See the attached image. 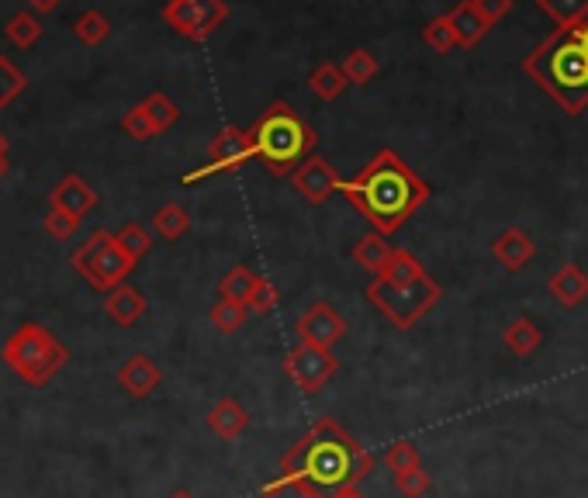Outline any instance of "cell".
<instances>
[{
	"mask_svg": "<svg viewBox=\"0 0 588 498\" xmlns=\"http://www.w3.org/2000/svg\"><path fill=\"white\" fill-rule=\"evenodd\" d=\"M391 253H395V246H391L381 232H370V236H363V239L353 242V260H357L363 270L375 273V277L388 267Z\"/></svg>",
	"mask_w": 588,
	"mask_h": 498,
	"instance_id": "21",
	"label": "cell"
},
{
	"mask_svg": "<svg viewBox=\"0 0 588 498\" xmlns=\"http://www.w3.org/2000/svg\"><path fill=\"white\" fill-rule=\"evenodd\" d=\"M285 370L288 378L305 391V395H316L322 391L339 370V360L332 350L326 347H312V342H298V347L285 357Z\"/></svg>",
	"mask_w": 588,
	"mask_h": 498,
	"instance_id": "9",
	"label": "cell"
},
{
	"mask_svg": "<svg viewBox=\"0 0 588 498\" xmlns=\"http://www.w3.org/2000/svg\"><path fill=\"white\" fill-rule=\"evenodd\" d=\"M104 311H108V319L118 322V326H136L146 316V298L132 285H118L114 291H108Z\"/></svg>",
	"mask_w": 588,
	"mask_h": 498,
	"instance_id": "19",
	"label": "cell"
},
{
	"mask_svg": "<svg viewBox=\"0 0 588 498\" xmlns=\"http://www.w3.org/2000/svg\"><path fill=\"white\" fill-rule=\"evenodd\" d=\"M67 360H70L67 347L39 322L18 326L4 342V363L32 388H46L67 367Z\"/></svg>",
	"mask_w": 588,
	"mask_h": 498,
	"instance_id": "5",
	"label": "cell"
},
{
	"mask_svg": "<svg viewBox=\"0 0 588 498\" xmlns=\"http://www.w3.org/2000/svg\"><path fill=\"white\" fill-rule=\"evenodd\" d=\"M77 226H80V218L59 211V208H49V215H46V232L52 239H70L77 232Z\"/></svg>",
	"mask_w": 588,
	"mask_h": 498,
	"instance_id": "40",
	"label": "cell"
},
{
	"mask_svg": "<svg viewBox=\"0 0 588 498\" xmlns=\"http://www.w3.org/2000/svg\"><path fill=\"white\" fill-rule=\"evenodd\" d=\"M575 36H578V42H581V46H585V52H588V21L575 28Z\"/></svg>",
	"mask_w": 588,
	"mask_h": 498,
	"instance_id": "45",
	"label": "cell"
},
{
	"mask_svg": "<svg viewBox=\"0 0 588 498\" xmlns=\"http://www.w3.org/2000/svg\"><path fill=\"white\" fill-rule=\"evenodd\" d=\"M142 108L149 111V118H152V124H157V132H167L170 124L180 118V108L167 98V93H149V98L142 101Z\"/></svg>",
	"mask_w": 588,
	"mask_h": 498,
	"instance_id": "34",
	"label": "cell"
},
{
	"mask_svg": "<svg viewBox=\"0 0 588 498\" xmlns=\"http://www.w3.org/2000/svg\"><path fill=\"white\" fill-rule=\"evenodd\" d=\"M440 298H444V288L429 273L406 280V285H391L385 277H375L367 285V301L401 332L412 329L419 319H426L429 311L440 305Z\"/></svg>",
	"mask_w": 588,
	"mask_h": 498,
	"instance_id": "6",
	"label": "cell"
},
{
	"mask_svg": "<svg viewBox=\"0 0 588 498\" xmlns=\"http://www.w3.org/2000/svg\"><path fill=\"white\" fill-rule=\"evenodd\" d=\"M121 129L129 132V139H139V142L157 139V136H160V132H157V124H152V118H149V111H146L142 104H136L126 118H121Z\"/></svg>",
	"mask_w": 588,
	"mask_h": 498,
	"instance_id": "38",
	"label": "cell"
},
{
	"mask_svg": "<svg viewBox=\"0 0 588 498\" xmlns=\"http://www.w3.org/2000/svg\"><path fill=\"white\" fill-rule=\"evenodd\" d=\"M512 4H516V0H475V8L481 11V18H485L488 24L502 21V18L512 11Z\"/></svg>",
	"mask_w": 588,
	"mask_h": 498,
	"instance_id": "41",
	"label": "cell"
},
{
	"mask_svg": "<svg viewBox=\"0 0 588 498\" xmlns=\"http://www.w3.org/2000/svg\"><path fill=\"white\" fill-rule=\"evenodd\" d=\"M395 488H398V495H406V498H426L432 491V475L419 464V467H412V471L395 475Z\"/></svg>",
	"mask_w": 588,
	"mask_h": 498,
	"instance_id": "36",
	"label": "cell"
},
{
	"mask_svg": "<svg viewBox=\"0 0 588 498\" xmlns=\"http://www.w3.org/2000/svg\"><path fill=\"white\" fill-rule=\"evenodd\" d=\"M370 471H375V457L336 419H319L281 460V475L308 481L329 498L339 488L357 485Z\"/></svg>",
	"mask_w": 588,
	"mask_h": 498,
	"instance_id": "2",
	"label": "cell"
},
{
	"mask_svg": "<svg viewBox=\"0 0 588 498\" xmlns=\"http://www.w3.org/2000/svg\"><path fill=\"white\" fill-rule=\"evenodd\" d=\"M253 149L257 160H263V167L273 177H291L308 156H312L316 146V132L298 111H291V104H273L267 108L257 124H253Z\"/></svg>",
	"mask_w": 588,
	"mask_h": 498,
	"instance_id": "4",
	"label": "cell"
},
{
	"mask_svg": "<svg viewBox=\"0 0 588 498\" xmlns=\"http://www.w3.org/2000/svg\"><path fill=\"white\" fill-rule=\"evenodd\" d=\"M257 498H329L319 488H312L308 481L288 478V475H277V481H270Z\"/></svg>",
	"mask_w": 588,
	"mask_h": 498,
	"instance_id": "30",
	"label": "cell"
},
{
	"mask_svg": "<svg viewBox=\"0 0 588 498\" xmlns=\"http://www.w3.org/2000/svg\"><path fill=\"white\" fill-rule=\"evenodd\" d=\"M343 77H347V83H353V87H363V83H370L378 77V70H381V62H378V56L375 52H367V49H353L343 62Z\"/></svg>",
	"mask_w": 588,
	"mask_h": 498,
	"instance_id": "25",
	"label": "cell"
},
{
	"mask_svg": "<svg viewBox=\"0 0 588 498\" xmlns=\"http://www.w3.org/2000/svg\"><path fill=\"white\" fill-rule=\"evenodd\" d=\"M277 301H281L277 288L270 285L267 277H260V280H257V288H253V295H250V305H246V308H253L257 316H270V311L277 308Z\"/></svg>",
	"mask_w": 588,
	"mask_h": 498,
	"instance_id": "39",
	"label": "cell"
},
{
	"mask_svg": "<svg viewBox=\"0 0 588 498\" xmlns=\"http://www.w3.org/2000/svg\"><path fill=\"white\" fill-rule=\"evenodd\" d=\"M94 205H98L94 187H90V183H87L83 177H77V173L63 177V180L56 183V191H52V208L67 211V215H73V218H83Z\"/></svg>",
	"mask_w": 588,
	"mask_h": 498,
	"instance_id": "17",
	"label": "cell"
},
{
	"mask_svg": "<svg viewBox=\"0 0 588 498\" xmlns=\"http://www.w3.org/2000/svg\"><path fill=\"white\" fill-rule=\"evenodd\" d=\"M332 498H363V495H360V488H357V485H350V488H339Z\"/></svg>",
	"mask_w": 588,
	"mask_h": 498,
	"instance_id": "44",
	"label": "cell"
},
{
	"mask_svg": "<svg viewBox=\"0 0 588 498\" xmlns=\"http://www.w3.org/2000/svg\"><path fill=\"white\" fill-rule=\"evenodd\" d=\"M28 8L39 11V14H49V11H56V8H59V0H28Z\"/></svg>",
	"mask_w": 588,
	"mask_h": 498,
	"instance_id": "42",
	"label": "cell"
},
{
	"mask_svg": "<svg viewBox=\"0 0 588 498\" xmlns=\"http://www.w3.org/2000/svg\"><path fill=\"white\" fill-rule=\"evenodd\" d=\"M422 273H426V267L409 253V249H395L391 260H388V267H385L378 277L391 280V285H406V280H416V277H422Z\"/></svg>",
	"mask_w": 588,
	"mask_h": 498,
	"instance_id": "27",
	"label": "cell"
},
{
	"mask_svg": "<svg viewBox=\"0 0 588 498\" xmlns=\"http://www.w3.org/2000/svg\"><path fill=\"white\" fill-rule=\"evenodd\" d=\"M291 183L308 205H326L336 191H343V180H339L336 167L322 160V156H308V160L291 173Z\"/></svg>",
	"mask_w": 588,
	"mask_h": 498,
	"instance_id": "12",
	"label": "cell"
},
{
	"mask_svg": "<svg viewBox=\"0 0 588 498\" xmlns=\"http://www.w3.org/2000/svg\"><path fill=\"white\" fill-rule=\"evenodd\" d=\"M114 239L121 242V249H126V253L139 263L149 249H152V236L142 229V226H136V222H129V226H121L118 232H114Z\"/></svg>",
	"mask_w": 588,
	"mask_h": 498,
	"instance_id": "35",
	"label": "cell"
},
{
	"mask_svg": "<svg viewBox=\"0 0 588 498\" xmlns=\"http://www.w3.org/2000/svg\"><path fill=\"white\" fill-rule=\"evenodd\" d=\"M253 156H257V149H253V132L236 129V124H226V129L215 136L211 146H208V167L188 173V183H195V180H201V177H211V173L239 170L242 163H250Z\"/></svg>",
	"mask_w": 588,
	"mask_h": 498,
	"instance_id": "10",
	"label": "cell"
},
{
	"mask_svg": "<svg viewBox=\"0 0 588 498\" xmlns=\"http://www.w3.org/2000/svg\"><path fill=\"white\" fill-rule=\"evenodd\" d=\"M502 347H506L512 357H530V353H537V350L544 347V332H540V326H537L530 316H519V319H512V322L506 326Z\"/></svg>",
	"mask_w": 588,
	"mask_h": 498,
	"instance_id": "20",
	"label": "cell"
},
{
	"mask_svg": "<svg viewBox=\"0 0 588 498\" xmlns=\"http://www.w3.org/2000/svg\"><path fill=\"white\" fill-rule=\"evenodd\" d=\"M160 381H163V374H160L157 360H149L146 353H136L118 367V385L132 398H149L160 388Z\"/></svg>",
	"mask_w": 588,
	"mask_h": 498,
	"instance_id": "13",
	"label": "cell"
},
{
	"mask_svg": "<svg viewBox=\"0 0 588 498\" xmlns=\"http://www.w3.org/2000/svg\"><path fill=\"white\" fill-rule=\"evenodd\" d=\"M343 198L375 226V232L391 236L432 198V191L395 149H381L343 180Z\"/></svg>",
	"mask_w": 588,
	"mask_h": 498,
	"instance_id": "1",
	"label": "cell"
},
{
	"mask_svg": "<svg viewBox=\"0 0 588 498\" xmlns=\"http://www.w3.org/2000/svg\"><path fill=\"white\" fill-rule=\"evenodd\" d=\"M170 498H195V495H191V491H183V488H180V491H173Z\"/></svg>",
	"mask_w": 588,
	"mask_h": 498,
	"instance_id": "46",
	"label": "cell"
},
{
	"mask_svg": "<svg viewBox=\"0 0 588 498\" xmlns=\"http://www.w3.org/2000/svg\"><path fill=\"white\" fill-rule=\"evenodd\" d=\"M385 467L391 475H401V471H412V467H419L422 464V457H419V447L416 444H409V440H398V444H391L388 450H385Z\"/></svg>",
	"mask_w": 588,
	"mask_h": 498,
	"instance_id": "33",
	"label": "cell"
},
{
	"mask_svg": "<svg viewBox=\"0 0 588 498\" xmlns=\"http://www.w3.org/2000/svg\"><path fill=\"white\" fill-rule=\"evenodd\" d=\"M8 173V142H4V136H0V177Z\"/></svg>",
	"mask_w": 588,
	"mask_h": 498,
	"instance_id": "43",
	"label": "cell"
},
{
	"mask_svg": "<svg viewBox=\"0 0 588 498\" xmlns=\"http://www.w3.org/2000/svg\"><path fill=\"white\" fill-rule=\"evenodd\" d=\"M4 36H8L11 46L28 49V46H36L42 39V21L36 14H14L4 28Z\"/></svg>",
	"mask_w": 588,
	"mask_h": 498,
	"instance_id": "29",
	"label": "cell"
},
{
	"mask_svg": "<svg viewBox=\"0 0 588 498\" xmlns=\"http://www.w3.org/2000/svg\"><path fill=\"white\" fill-rule=\"evenodd\" d=\"M298 339L301 342H312V347H326L332 350L339 339L347 336V319L339 316V311L326 301H316L312 308H305L298 316V326H295Z\"/></svg>",
	"mask_w": 588,
	"mask_h": 498,
	"instance_id": "11",
	"label": "cell"
},
{
	"mask_svg": "<svg viewBox=\"0 0 588 498\" xmlns=\"http://www.w3.org/2000/svg\"><path fill=\"white\" fill-rule=\"evenodd\" d=\"M24 87H28L24 73L18 67H11V59L0 56V108H8Z\"/></svg>",
	"mask_w": 588,
	"mask_h": 498,
	"instance_id": "37",
	"label": "cell"
},
{
	"mask_svg": "<svg viewBox=\"0 0 588 498\" xmlns=\"http://www.w3.org/2000/svg\"><path fill=\"white\" fill-rule=\"evenodd\" d=\"M450 24H454V36H457V46L460 49H475L485 36H488V21L481 18V11L475 8V0H460V4L447 14Z\"/></svg>",
	"mask_w": 588,
	"mask_h": 498,
	"instance_id": "18",
	"label": "cell"
},
{
	"mask_svg": "<svg viewBox=\"0 0 588 498\" xmlns=\"http://www.w3.org/2000/svg\"><path fill=\"white\" fill-rule=\"evenodd\" d=\"M491 257L499 260L509 273H516V270H522L526 263H530L534 257H537V242L526 236L519 226H512V229H506L502 236H495V242H491Z\"/></svg>",
	"mask_w": 588,
	"mask_h": 498,
	"instance_id": "14",
	"label": "cell"
},
{
	"mask_svg": "<svg viewBox=\"0 0 588 498\" xmlns=\"http://www.w3.org/2000/svg\"><path fill=\"white\" fill-rule=\"evenodd\" d=\"M73 267H77V273L87 280L90 288L108 295L118 285H126V277L136 270V260L126 253V249H121V242L114 239V232L98 229L73 253Z\"/></svg>",
	"mask_w": 588,
	"mask_h": 498,
	"instance_id": "7",
	"label": "cell"
},
{
	"mask_svg": "<svg viewBox=\"0 0 588 498\" xmlns=\"http://www.w3.org/2000/svg\"><path fill=\"white\" fill-rule=\"evenodd\" d=\"M152 229H157L163 239H180L183 232L191 229V215H188V208H183V205L170 201V205H163L157 215H152Z\"/></svg>",
	"mask_w": 588,
	"mask_h": 498,
	"instance_id": "26",
	"label": "cell"
},
{
	"mask_svg": "<svg viewBox=\"0 0 588 498\" xmlns=\"http://www.w3.org/2000/svg\"><path fill=\"white\" fill-rule=\"evenodd\" d=\"M422 42H426L432 52H440V56H447V52L460 49V46H457V36H454V24H450V18H447V14L432 18V21L422 28Z\"/></svg>",
	"mask_w": 588,
	"mask_h": 498,
	"instance_id": "31",
	"label": "cell"
},
{
	"mask_svg": "<svg viewBox=\"0 0 588 498\" xmlns=\"http://www.w3.org/2000/svg\"><path fill=\"white\" fill-rule=\"evenodd\" d=\"M77 39L83 42V46H101L104 39H108V31H111V24H108V18L101 14V11H83L80 18H77Z\"/></svg>",
	"mask_w": 588,
	"mask_h": 498,
	"instance_id": "32",
	"label": "cell"
},
{
	"mask_svg": "<svg viewBox=\"0 0 588 498\" xmlns=\"http://www.w3.org/2000/svg\"><path fill=\"white\" fill-rule=\"evenodd\" d=\"M246 305H239V301H226V298H219V305H211V311H208V319H211V326L219 329V332H226V336H232V332H239L242 329V322H246Z\"/></svg>",
	"mask_w": 588,
	"mask_h": 498,
	"instance_id": "28",
	"label": "cell"
},
{
	"mask_svg": "<svg viewBox=\"0 0 588 498\" xmlns=\"http://www.w3.org/2000/svg\"><path fill=\"white\" fill-rule=\"evenodd\" d=\"M308 87H312V93L319 101H336L350 83L343 77V67H336V62H319V67L312 70V77H308Z\"/></svg>",
	"mask_w": 588,
	"mask_h": 498,
	"instance_id": "22",
	"label": "cell"
},
{
	"mask_svg": "<svg viewBox=\"0 0 588 498\" xmlns=\"http://www.w3.org/2000/svg\"><path fill=\"white\" fill-rule=\"evenodd\" d=\"M205 422H208V429L215 436H219V440L232 444V440H239V436L246 432V426H250V416H246V409H242L236 398H219L208 409Z\"/></svg>",
	"mask_w": 588,
	"mask_h": 498,
	"instance_id": "16",
	"label": "cell"
},
{
	"mask_svg": "<svg viewBox=\"0 0 588 498\" xmlns=\"http://www.w3.org/2000/svg\"><path fill=\"white\" fill-rule=\"evenodd\" d=\"M257 280H260V273H253L250 267H232L222 280H219V298H226V301H239V305H250V295H253V288H257Z\"/></svg>",
	"mask_w": 588,
	"mask_h": 498,
	"instance_id": "24",
	"label": "cell"
},
{
	"mask_svg": "<svg viewBox=\"0 0 588 498\" xmlns=\"http://www.w3.org/2000/svg\"><path fill=\"white\" fill-rule=\"evenodd\" d=\"M522 73H530L540 90L565 108V114H581L588 108V52L575 28H557L550 39H544L522 59Z\"/></svg>",
	"mask_w": 588,
	"mask_h": 498,
	"instance_id": "3",
	"label": "cell"
},
{
	"mask_svg": "<svg viewBox=\"0 0 588 498\" xmlns=\"http://www.w3.org/2000/svg\"><path fill=\"white\" fill-rule=\"evenodd\" d=\"M537 8L557 28H578L588 21V0H537Z\"/></svg>",
	"mask_w": 588,
	"mask_h": 498,
	"instance_id": "23",
	"label": "cell"
},
{
	"mask_svg": "<svg viewBox=\"0 0 588 498\" xmlns=\"http://www.w3.org/2000/svg\"><path fill=\"white\" fill-rule=\"evenodd\" d=\"M547 291L557 305L578 308L588 298V273L578 263H561L547 277Z\"/></svg>",
	"mask_w": 588,
	"mask_h": 498,
	"instance_id": "15",
	"label": "cell"
},
{
	"mask_svg": "<svg viewBox=\"0 0 588 498\" xmlns=\"http://www.w3.org/2000/svg\"><path fill=\"white\" fill-rule=\"evenodd\" d=\"M226 18H229L226 0H170L163 8V21L177 31V36L191 39V42L211 39Z\"/></svg>",
	"mask_w": 588,
	"mask_h": 498,
	"instance_id": "8",
	"label": "cell"
}]
</instances>
